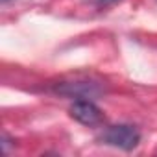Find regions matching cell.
Listing matches in <instances>:
<instances>
[{"instance_id":"6da1fadb","label":"cell","mask_w":157,"mask_h":157,"mask_svg":"<svg viewBox=\"0 0 157 157\" xmlns=\"http://www.w3.org/2000/svg\"><path fill=\"white\" fill-rule=\"evenodd\" d=\"M139 140H140V133L137 131V128L128 126V124L111 126L104 133V142L120 150H133L139 144Z\"/></svg>"},{"instance_id":"7a4b0ae2","label":"cell","mask_w":157,"mask_h":157,"mask_svg":"<svg viewBox=\"0 0 157 157\" xmlns=\"http://www.w3.org/2000/svg\"><path fill=\"white\" fill-rule=\"evenodd\" d=\"M70 117L83 126H98L104 122V113L89 100L74 102L70 107Z\"/></svg>"},{"instance_id":"3957f363","label":"cell","mask_w":157,"mask_h":157,"mask_svg":"<svg viewBox=\"0 0 157 157\" xmlns=\"http://www.w3.org/2000/svg\"><path fill=\"white\" fill-rule=\"evenodd\" d=\"M117 0H98V4L100 6H109V4H115Z\"/></svg>"}]
</instances>
